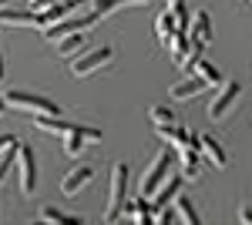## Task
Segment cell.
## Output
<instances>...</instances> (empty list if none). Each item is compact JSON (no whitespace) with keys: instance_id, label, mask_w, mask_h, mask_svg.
I'll list each match as a JSON object with an SVG mask.
<instances>
[{"instance_id":"5bb4252c","label":"cell","mask_w":252,"mask_h":225,"mask_svg":"<svg viewBox=\"0 0 252 225\" xmlns=\"http://www.w3.org/2000/svg\"><path fill=\"white\" fill-rule=\"evenodd\" d=\"M91 178H94V171L88 168V165L74 168L71 175H67V178H64V182H61V192H64V198H74V195H78V192H81L84 185H88Z\"/></svg>"},{"instance_id":"9a60e30c","label":"cell","mask_w":252,"mask_h":225,"mask_svg":"<svg viewBox=\"0 0 252 225\" xmlns=\"http://www.w3.org/2000/svg\"><path fill=\"white\" fill-rule=\"evenodd\" d=\"M168 51H172V61L182 67V61H185V54L192 51V37H189V27H175L172 40H168Z\"/></svg>"},{"instance_id":"ba28073f","label":"cell","mask_w":252,"mask_h":225,"mask_svg":"<svg viewBox=\"0 0 252 225\" xmlns=\"http://www.w3.org/2000/svg\"><path fill=\"white\" fill-rule=\"evenodd\" d=\"M61 141H64V151H67L71 158H78L81 148H84V141H101V131H97V128H88V125H74L67 134H61Z\"/></svg>"},{"instance_id":"83f0119b","label":"cell","mask_w":252,"mask_h":225,"mask_svg":"<svg viewBox=\"0 0 252 225\" xmlns=\"http://www.w3.org/2000/svg\"><path fill=\"white\" fill-rule=\"evenodd\" d=\"M239 222L252 225V205H242V208H239Z\"/></svg>"},{"instance_id":"7a4b0ae2","label":"cell","mask_w":252,"mask_h":225,"mask_svg":"<svg viewBox=\"0 0 252 225\" xmlns=\"http://www.w3.org/2000/svg\"><path fill=\"white\" fill-rule=\"evenodd\" d=\"M3 101H7V108H17V111H27V114H64L58 101L40 97V94H27V91H7Z\"/></svg>"},{"instance_id":"603a6c76","label":"cell","mask_w":252,"mask_h":225,"mask_svg":"<svg viewBox=\"0 0 252 225\" xmlns=\"http://www.w3.org/2000/svg\"><path fill=\"white\" fill-rule=\"evenodd\" d=\"M202 40H192V51L185 54V61H182V74H195L198 71V61H202Z\"/></svg>"},{"instance_id":"9c48e42d","label":"cell","mask_w":252,"mask_h":225,"mask_svg":"<svg viewBox=\"0 0 252 225\" xmlns=\"http://www.w3.org/2000/svg\"><path fill=\"white\" fill-rule=\"evenodd\" d=\"M0 27H40V14L37 10H10V7H0Z\"/></svg>"},{"instance_id":"4dcf8cb0","label":"cell","mask_w":252,"mask_h":225,"mask_svg":"<svg viewBox=\"0 0 252 225\" xmlns=\"http://www.w3.org/2000/svg\"><path fill=\"white\" fill-rule=\"evenodd\" d=\"M0 7H3V0H0Z\"/></svg>"},{"instance_id":"277c9868","label":"cell","mask_w":252,"mask_h":225,"mask_svg":"<svg viewBox=\"0 0 252 225\" xmlns=\"http://www.w3.org/2000/svg\"><path fill=\"white\" fill-rule=\"evenodd\" d=\"M111 61H115V51H111V47L84 51V54H78L74 61H71V74L74 77H88V74H94V71H101V67H108Z\"/></svg>"},{"instance_id":"2e32d148","label":"cell","mask_w":252,"mask_h":225,"mask_svg":"<svg viewBox=\"0 0 252 225\" xmlns=\"http://www.w3.org/2000/svg\"><path fill=\"white\" fill-rule=\"evenodd\" d=\"M178 161H182V178L185 182H198V175H202V155L198 151H178Z\"/></svg>"},{"instance_id":"f1b7e54d","label":"cell","mask_w":252,"mask_h":225,"mask_svg":"<svg viewBox=\"0 0 252 225\" xmlns=\"http://www.w3.org/2000/svg\"><path fill=\"white\" fill-rule=\"evenodd\" d=\"M3 77H7V67H3V47H0V84H3Z\"/></svg>"},{"instance_id":"7402d4cb","label":"cell","mask_w":252,"mask_h":225,"mask_svg":"<svg viewBox=\"0 0 252 225\" xmlns=\"http://www.w3.org/2000/svg\"><path fill=\"white\" fill-rule=\"evenodd\" d=\"M10 165H17V138H14V141H7V145L0 148V182L7 178Z\"/></svg>"},{"instance_id":"1f68e13d","label":"cell","mask_w":252,"mask_h":225,"mask_svg":"<svg viewBox=\"0 0 252 225\" xmlns=\"http://www.w3.org/2000/svg\"><path fill=\"white\" fill-rule=\"evenodd\" d=\"M249 3H252V0H249Z\"/></svg>"},{"instance_id":"5b68a950","label":"cell","mask_w":252,"mask_h":225,"mask_svg":"<svg viewBox=\"0 0 252 225\" xmlns=\"http://www.w3.org/2000/svg\"><path fill=\"white\" fill-rule=\"evenodd\" d=\"M17 178H20V195H34L37 185V158L31 145H17Z\"/></svg>"},{"instance_id":"ac0fdd59","label":"cell","mask_w":252,"mask_h":225,"mask_svg":"<svg viewBox=\"0 0 252 225\" xmlns=\"http://www.w3.org/2000/svg\"><path fill=\"white\" fill-rule=\"evenodd\" d=\"M189 31H192V40L209 44V40H212V20H209V14H205V10H198V14L192 17V27H189Z\"/></svg>"},{"instance_id":"4316f807","label":"cell","mask_w":252,"mask_h":225,"mask_svg":"<svg viewBox=\"0 0 252 225\" xmlns=\"http://www.w3.org/2000/svg\"><path fill=\"white\" fill-rule=\"evenodd\" d=\"M198 74L205 77L212 88H215V84H222V71H219V67H212L209 61H198Z\"/></svg>"},{"instance_id":"d4e9b609","label":"cell","mask_w":252,"mask_h":225,"mask_svg":"<svg viewBox=\"0 0 252 225\" xmlns=\"http://www.w3.org/2000/svg\"><path fill=\"white\" fill-rule=\"evenodd\" d=\"M148 118H152V125H155V128H172V125H175V114L168 111V108H152Z\"/></svg>"},{"instance_id":"44dd1931","label":"cell","mask_w":252,"mask_h":225,"mask_svg":"<svg viewBox=\"0 0 252 225\" xmlns=\"http://www.w3.org/2000/svg\"><path fill=\"white\" fill-rule=\"evenodd\" d=\"M40 215V222H47V225H71V222H84V219H74V215H64V212H58V208H51V205H44L37 212Z\"/></svg>"},{"instance_id":"e0dca14e","label":"cell","mask_w":252,"mask_h":225,"mask_svg":"<svg viewBox=\"0 0 252 225\" xmlns=\"http://www.w3.org/2000/svg\"><path fill=\"white\" fill-rule=\"evenodd\" d=\"M145 3H152V0H97L94 7V17H108V14H115V10H121V7H145Z\"/></svg>"},{"instance_id":"d6986e66","label":"cell","mask_w":252,"mask_h":225,"mask_svg":"<svg viewBox=\"0 0 252 225\" xmlns=\"http://www.w3.org/2000/svg\"><path fill=\"white\" fill-rule=\"evenodd\" d=\"M175 14L172 10H165V14H158V20H155V40L158 44H168L172 40V34H175Z\"/></svg>"},{"instance_id":"ffe728a7","label":"cell","mask_w":252,"mask_h":225,"mask_svg":"<svg viewBox=\"0 0 252 225\" xmlns=\"http://www.w3.org/2000/svg\"><path fill=\"white\" fill-rule=\"evenodd\" d=\"M81 51H84V31H78V34H67V37L58 40V54H61V57H78Z\"/></svg>"},{"instance_id":"8fae6325","label":"cell","mask_w":252,"mask_h":225,"mask_svg":"<svg viewBox=\"0 0 252 225\" xmlns=\"http://www.w3.org/2000/svg\"><path fill=\"white\" fill-rule=\"evenodd\" d=\"M212 84L205 81L202 74H195V77H185L182 84H172V97L175 101H189V97H198L202 91H209Z\"/></svg>"},{"instance_id":"484cf974","label":"cell","mask_w":252,"mask_h":225,"mask_svg":"<svg viewBox=\"0 0 252 225\" xmlns=\"http://www.w3.org/2000/svg\"><path fill=\"white\" fill-rule=\"evenodd\" d=\"M168 10L175 14L178 27H189V7H185V0H168Z\"/></svg>"},{"instance_id":"6da1fadb","label":"cell","mask_w":252,"mask_h":225,"mask_svg":"<svg viewBox=\"0 0 252 225\" xmlns=\"http://www.w3.org/2000/svg\"><path fill=\"white\" fill-rule=\"evenodd\" d=\"M125 202H128V165L118 161L111 168V192H108V205H104V222H118Z\"/></svg>"},{"instance_id":"f546056e","label":"cell","mask_w":252,"mask_h":225,"mask_svg":"<svg viewBox=\"0 0 252 225\" xmlns=\"http://www.w3.org/2000/svg\"><path fill=\"white\" fill-rule=\"evenodd\" d=\"M3 111H7V101H3V97H0V114H3Z\"/></svg>"},{"instance_id":"3957f363","label":"cell","mask_w":252,"mask_h":225,"mask_svg":"<svg viewBox=\"0 0 252 225\" xmlns=\"http://www.w3.org/2000/svg\"><path fill=\"white\" fill-rule=\"evenodd\" d=\"M168 168H172V151H158L155 161H152V165L145 168L141 182H138V195H141V198H152V195L158 192V185L165 182Z\"/></svg>"},{"instance_id":"cb8c5ba5","label":"cell","mask_w":252,"mask_h":225,"mask_svg":"<svg viewBox=\"0 0 252 225\" xmlns=\"http://www.w3.org/2000/svg\"><path fill=\"white\" fill-rule=\"evenodd\" d=\"M175 212H178V219L189 225H198L202 219H198V212H195V205L189 202V198H175Z\"/></svg>"},{"instance_id":"30bf717a","label":"cell","mask_w":252,"mask_h":225,"mask_svg":"<svg viewBox=\"0 0 252 225\" xmlns=\"http://www.w3.org/2000/svg\"><path fill=\"white\" fill-rule=\"evenodd\" d=\"M198 155H202L212 168H225V148L215 141L212 134H198Z\"/></svg>"},{"instance_id":"52a82bcc","label":"cell","mask_w":252,"mask_h":225,"mask_svg":"<svg viewBox=\"0 0 252 225\" xmlns=\"http://www.w3.org/2000/svg\"><path fill=\"white\" fill-rule=\"evenodd\" d=\"M239 94H242V84H239V81H222L219 94L209 101V118H212V121H222V118L229 114V108L239 101Z\"/></svg>"},{"instance_id":"7c38bea8","label":"cell","mask_w":252,"mask_h":225,"mask_svg":"<svg viewBox=\"0 0 252 225\" xmlns=\"http://www.w3.org/2000/svg\"><path fill=\"white\" fill-rule=\"evenodd\" d=\"M84 0H61V3H54V7H47V10H40V27H51V24H58V20L71 17L74 10H78Z\"/></svg>"},{"instance_id":"8992f818","label":"cell","mask_w":252,"mask_h":225,"mask_svg":"<svg viewBox=\"0 0 252 225\" xmlns=\"http://www.w3.org/2000/svg\"><path fill=\"white\" fill-rule=\"evenodd\" d=\"M94 10L91 14H81V17H64V20H58V24H51V27H44V37L51 40V44H58L61 37H67V34H78V31H88L91 24H94Z\"/></svg>"},{"instance_id":"4fadbf2b","label":"cell","mask_w":252,"mask_h":225,"mask_svg":"<svg viewBox=\"0 0 252 225\" xmlns=\"http://www.w3.org/2000/svg\"><path fill=\"white\" fill-rule=\"evenodd\" d=\"M178 188H182V171H178V175H168V182H165V185H158V192L148 198V202H152V212H161V208L175 198V192H178Z\"/></svg>"}]
</instances>
